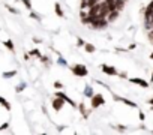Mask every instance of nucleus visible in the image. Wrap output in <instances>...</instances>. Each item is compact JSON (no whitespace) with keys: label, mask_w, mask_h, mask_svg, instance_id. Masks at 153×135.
<instances>
[{"label":"nucleus","mask_w":153,"mask_h":135,"mask_svg":"<svg viewBox=\"0 0 153 135\" xmlns=\"http://www.w3.org/2000/svg\"><path fill=\"white\" fill-rule=\"evenodd\" d=\"M71 71L75 77H86L89 74V71H87V68L84 65H75V66L71 68Z\"/></svg>","instance_id":"obj_1"},{"label":"nucleus","mask_w":153,"mask_h":135,"mask_svg":"<svg viewBox=\"0 0 153 135\" xmlns=\"http://www.w3.org/2000/svg\"><path fill=\"white\" fill-rule=\"evenodd\" d=\"M90 99H92V108H98V107H101V105L105 104V99H104V96H102L101 93L93 95Z\"/></svg>","instance_id":"obj_2"},{"label":"nucleus","mask_w":153,"mask_h":135,"mask_svg":"<svg viewBox=\"0 0 153 135\" xmlns=\"http://www.w3.org/2000/svg\"><path fill=\"white\" fill-rule=\"evenodd\" d=\"M65 104H66V102L63 101L62 98H59V96H56V98L53 99V102H51L54 111H62V108H63V105H65Z\"/></svg>","instance_id":"obj_3"},{"label":"nucleus","mask_w":153,"mask_h":135,"mask_svg":"<svg viewBox=\"0 0 153 135\" xmlns=\"http://www.w3.org/2000/svg\"><path fill=\"white\" fill-rule=\"evenodd\" d=\"M113 98H114V101H117V102H122V104H125V105H128V107H131V108H137V107H138V105H137V104H135V102L129 101V99H126V98H122V96H117V95H114Z\"/></svg>","instance_id":"obj_4"},{"label":"nucleus","mask_w":153,"mask_h":135,"mask_svg":"<svg viewBox=\"0 0 153 135\" xmlns=\"http://www.w3.org/2000/svg\"><path fill=\"white\" fill-rule=\"evenodd\" d=\"M101 69H102V72L104 74H107V75H111V77H116L119 72H117V69L114 68V66H108V65H101Z\"/></svg>","instance_id":"obj_5"},{"label":"nucleus","mask_w":153,"mask_h":135,"mask_svg":"<svg viewBox=\"0 0 153 135\" xmlns=\"http://www.w3.org/2000/svg\"><path fill=\"white\" fill-rule=\"evenodd\" d=\"M56 96L62 98V99H63V101H65L66 104H69L71 107H74V108H75V107H78L75 101H72V99H71V98H69L68 95H65V93H63V92H56Z\"/></svg>","instance_id":"obj_6"},{"label":"nucleus","mask_w":153,"mask_h":135,"mask_svg":"<svg viewBox=\"0 0 153 135\" xmlns=\"http://www.w3.org/2000/svg\"><path fill=\"white\" fill-rule=\"evenodd\" d=\"M129 81L132 84H137V86H140V87H143V89H147L150 84L147 83L146 80H143V78H129Z\"/></svg>","instance_id":"obj_7"},{"label":"nucleus","mask_w":153,"mask_h":135,"mask_svg":"<svg viewBox=\"0 0 153 135\" xmlns=\"http://www.w3.org/2000/svg\"><path fill=\"white\" fill-rule=\"evenodd\" d=\"M119 15H120V11H117V9H113V11H110V12H108V15H107V20H108V23H113V21H116L117 18H119Z\"/></svg>","instance_id":"obj_8"},{"label":"nucleus","mask_w":153,"mask_h":135,"mask_svg":"<svg viewBox=\"0 0 153 135\" xmlns=\"http://www.w3.org/2000/svg\"><path fill=\"white\" fill-rule=\"evenodd\" d=\"M54 12H56V15H57V17H60V18H63V17H65V14H63V11H62V6H60V3H59V2H56V3H54Z\"/></svg>","instance_id":"obj_9"},{"label":"nucleus","mask_w":153,"mask_h":135,"mask_svg":"<svg viewBox=\"0 0 153 135\" xmlns=\"http://www.w3.org/2000/svg\"><path fill=\"white\" fill-rule=\"evenodd\" d=\"M3 45H5V47H6V48H8L9 51H11L12 54L15 53V45H14V42H12L11 39H8V41H5V42H3Z\"/></svg>","instance_id":"obj_10"},{"label":"nucleus","mask_w":153,"mask_h":135,"mask_svg":"<svg viewBox=\"0 0 153 135\" xmlns=\"http://www.w3.org/2000/svg\"><path fill=\"white\" fill-rule=\"evenodd\" d=\"M84 51H86L87 54H92V53L96 51V47H95V45H92V44H89V42H86V44H84Z\"/></svg>","instance_id":"obj_11"},{"label":"nucleus","mask_w":153,"mask_h":135,"mask_svg":"<svg viewBox=\"0 0 153 135\" xmlns=\"http://www.w3.org/2000/svg\"><path fill=\"white\" fill-rule=\"evenodd\" d=\"M93 95H95V92H93L92 86H89V84H87V86L84 87V96H86V98H92Z\"/></svg>","instance_id":"obj_12"},{"label":"nucleus","mask_w":153,"mask_h":135,"mask_svg":"<svg viewBox=\"0 0 153 135\" xmlns=\"http://www.w3.org/2000/svg\"><path fill=\"white\" fill-rule=\"evenodd\" d=\"M0 105L5 107V110H8V111H11V108H12V107H11V104H9L3 96H0Z\"/></svg>","instance_id":"obj_13"},{"label":"nucleus","mask_w":153,"mask_h":135,"mask_svg":"<svg viewBox=\"0 0 153 135\" xmlns=\"http://www.w3.org/2000/svg\"><path fill=\"white\" fill-rule=\"evenodd\" d=\"M125 2L126 0H114V8L117 9V11H122V9L125 8Z\"/></svg>","instance_id":"obj_14"},{"label":"nucleus","mask_w":153,"mask_h":135,"mask_svg":"<svg viewBox=\"0 0 153 135\" xmlns=\"http://www.w3.org/2000/svg\"><path fill=\"white\" fill-rule=\"evenodd\" d=\"M78 110H80V113H81V114H83L84 119H87V117H89V113H87V110H86L84 104H78Z\"/></svg>","instance_id":"obj_15"},{"label":"nucleus","mask_w":153,"mask_h":135,"mask_svg":"<svg viewBox=\"0 0 153 135\" xmlns=\"http://www.w3.org/2000/svg\"><path fill=\"white\" fill-rule=\"evenodd\" d=\"M26 87H27V84H26L24 81H23V83H20V84H18V86L15 87V92H17V93H21V92H23V90H24Z\"/></svg>","instance_id":"obj_16"},{"label":"nucleus","mask_w":153,"mask_h":135,"mask_svg":"<svg viewBox=\"0 0 153 135\" xmlns=\"http://www.w3.org/2000/svg\"><path fill=\"white\" fill-rule=\"evenodd\" d=\"M17 75V71H9V72H3V78H12V77H15Z\"/></svg>","instance_id":"obj_17"},{"label":"nucleus","mask_w":153,"mask_h":135,"mask_svg":"<svg viewBox=\"0 0 153 135\" xmlns=\"http://www.w3.org/2000/svg\"><path fill=\"white\" fill-rule=\"evenodd\" d=\"M29 54H30V56H33V57H41V51H39V50H36V48L32 50Z\"/></svg>","instance_id":"obj_18"},{"label":"nucleus","mask_w":153,"mask_h":135,"mask_svg":"<svg viewBox=\"0 0 153 135\" xmlns=\"http://www.w3.org/2000/svg\"><path fill=\"white\" fill-rule=\"evenodd\" d=\"M21 2H23L24 8H27V9H32V2H30V0H21Z\"/></svg>","instance_id":"obj_19"},{"label":"nucleus","mask_w":153,"mask_h":135,"mask_svg":"<svg viewBox=\"0 0 153 135\" xmlns=\"http://www.w3.org/2000/svg\"><path fill=\"white\" fill-rule=\"evenodd\" d=\"M57 63H59V65H62V66H68V62H66L65 59H63L62 56L59 57V60H57Z\"/></svg>","instance_id":"obj_20"},{"label":"nucleus","mask_w":153,"mask_h":135,"mask_svg":"<svg viewBox=\"0 0 153 135\" xmlns=\"http://www.w3.org/2000/svg\"><path fill=\"white\" fill-rule=\"evenodd\" d=\"M39 59H41V60H42V63H45V65H47V66H48L50 63H51V62H50V59H48L47 56H41Z\"/></svg>","instance_id":"obj_21"},{"label":"nucleus","mask_w":153,"mask_h":135,"mask_svg":"<svg viewBox=\"0 0 153 135\" xmlns=\"http://www.w3.org/2000/svg\"><path fill=\"white\" fill-rule=\"evenodd\" d=\"M6 6V9L9 12H12V14H18V9H15V8H12V6H9V5H5Z\"/></svg>","instance_id":"obj_22"},{"label":"nucleus","mask_w":153,"mask_h":135,"mask_svg":"<svg viewBox=\"0 0 153 135\" xmlns=\"http://www.w3.org/2000/svg\"><path fill=\"white\" fill-rule=\"evenodd\" d=\"M30 18H33V20H41V17H39V14H36V12H30Z\"/></svg>","instance_id":"obj_23"},{"label":"nucleus","mask_w":153,"mask_h":135,"mask_svg":"<svg viewBox=\"0 0 153 135\" xmlns=\"http://www.w3.org/2000/svg\"><path fill=\"white\" fill-rule=\"evenodd\" d=\"M147 38H149V41H150V44H153V29L147 32Z\"/></svg>","instance_id":"obj_24"},{"label":"nucleus","mask_w":153,"mask_h":135,"mask_svg":"<svg viewBox=\"0 0 153 135\" xmlns=\"http://www.w3.org/2000/svg\"><path fill=\"white\" fill-rule=\"evenodd\" d=\"M84 41L83 39H81V38H78V41H77V47H84Z\"/></svg>","instance_id":"obj_25"},{"label":"nucleus","mask_w":153,"mask_h":135,"mask_svg":"<svg viewBox=\"0 0 153 135\" xmlns=\"http://www.w3.org/2000/svg\"><path fill=\"white\" fill-rule=\"evenodd\" d=\"M54 89H63V84L60 81H56V83H54Z\"/></svg>","instance_id":"obj_26"},{"label":"nucleus","mask_w":153,"mask_h":135,"mask_svg":"<svg viewBox=\"0 0 153 135\" xmlns=\"http://www.w3.org/2000/svg\"><path fill=\"white\" fill-rule=\"evenodd\" d=\"M9 128V123L6 122V123H3V125H0V131H5V129H8Z\"/></svg>","instance_id":"obj_27"},{"label":"nucleus","mask_w":153,"mask_h":135,"mask_svg":"<svg viewBox=\"0 0 153 135\" xmlns=\"http://www.w3.org/2000/svg\"><path fill=\"white\" fill-rule=\"evenodd\" d=\"M138 114H140V116H138V117H140V120H146V114H144L143 111H140Z\"/></svg>","instance_id":"obj_28"},{"label":"nucleus","mask_w":153,"mask_h":135,"mask_svg":"<svg viewBox=\"0 0 153 135\" xmlns=\"http://www.w3.org/2000/svg\"><path fill=\"white\" fill-rule=\"evenodd\" d=\"M120 78H128V74H126V72H120V74H117Z\"/></svg>","instance_id":"obj_29"},{"label":"nucleus","mask_w":153,"mask_h":135,"mask_svg":"<svg viewBox=\"0 0 153 135\" xmlns=\"http://www.w3.org/2000/svg\"><path fill=\"white\" fill-rule=\"evenodd\" d=\"M117 129H119V131H126V126H123V125H119V126H117Z\"/></svg>","instance_id":"obj_30"},{"label":"nucleus","mask_w":153,"mask_h":135,"mask_svg":"<svg viewBox=\"0 0 153 135\" xmlns=\"http://www.w3.org/2000/svg\"><path fill=\"white\" fill-rule=\"evenodd\" d=\"M33 42H35V44H41L42 41H41L39 38H33Z\"/></svg>","instance_id":"obj_31"},{"label":"nucleus","mask_w":153,"mask_h":135,"mask_svg":"<svg viewBox=\"0 0 153 135\" xmlns=\"http://www.w3.org/2000/svg\"><path fill=\"white\" fill-rule=\"evenodd\" d=\"M135 47H137V45H135V44H131V45H129V47H128V50H134Z\"/></svg>","instance_id":"obj_32"},{"label":"nucleus","mask_w":153,"mask_h":135,"mask_svg":"<svg viewBox=\"0 0 153 135\" xmlns=\"http://www.w3.org/2000/svg\"><path fill=\"white\" fill-rule=\"evenodd\" d=\"M147 102H149V104H150V105L153 107V98H150V99H149V101H147Z\"/></svg>","instance_id":"obj_33"},{"label":"nucleus","mask_w":153,"mask_h":135,"mask_svg":"<svg viewBox=\"0 0 153 135\" xmlns=\"http://www.w3.org/2000/svg\"><path fill=\"white\" fill-rule=\"evenodd\" d=\"M149 8H152V9H153V0H152V2L149 3Z\"/></svg>","instance_id":"obj_34"},{"label":"nucleus","mask_w":153,"mask_h":135,"mask_svg":"<svg viewBox=\"0 0 153 135\" xmlns=\"http://www.w3.org/2000/svg\"><path fill=\"white\" fill-rule=\"evenodd\" d=\"M150 83H153V72H152V77H150Z\"/></svg>","instance_id":"obj_35"},{"label":"nucleus","mask_w":153,"mask_h":135,"mask_svg":"<svg viewBox=\"0 0 153 135\" xmlns=\"http://www.w3.org/2000/svg\"><path fill=\"white\" fill-rule=\"evenodd\" d=\"M150 60H153V53L150 54Z\"/></svg>","instance_id":"obj_36"}]
</instances>
